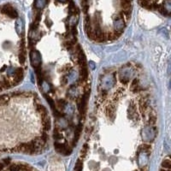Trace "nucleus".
I'll return each instance as SVG.
<instances>
[{"label":"nucleus","mask_w":171,"mask_h":171,"mask_svg":"<svg viewBox=\"0 0 171 171\" xmlns=\"http://www.w3.org/2000/svg\"><path fill=\"white\" fill-rule=\"evenodd\" d=\"M2 13L7 15L10 18H16L18 16L16 10L9 4H5L4 6L2 7Z\"/></svg>","instance_id":"obj_1"},{"label":"nucleus","mask_w":171,"mask_h":171,"mask_svg":"<svg viewBox=\"0 0 171 171\" xmlns=\"http://www.w3.org/2000/svg\"><path fill=\"white\" fill-rule=\"evenodd\" d=\"M22 78H23V69L21 68L15 69L14 72V79H13L14 84H17L20 81H21Z\"/></svg>","instance_id":"obj_2"},{"label":"nucleus","mask_w":171,"mask_h":171,"mask_svg":"<svg viewBox=\"0 0 171 171\" xmlns=\"http://www.w3.org/2000/svg\"><path fill=\"white\" fill-rule=\"evenodd\" d=\"M42 124H43V130L45 132H48L51 129V119L48 116L42 117Z\"/></svg>","instance_id":"obj_3"},{"label":"nucleus","mask_w":171,"mask_h":171,"mask_svg":"<svg viewBox=\"0 0 171 171\" xmlns=\"http://www.w3.org/2000/svg\"><path fill=\"white\" fill-rule=\"evenodd\" d=\"M36 110L38 111V113L41 116V118L42 117H45L46 116H48V112H47V110L45 106H43L42 104H36Z\"/></svg>","instance_id":"obj_4"},{"label":"nucleus","mask_w":171,"mask_h":171,"mask_svg":"<svg viewBox=\"0 0 171 171\" xmlns=\"http://www.w3.org/2000/svg\"><path fill=\"white\" fill-rule=\"evenodd\" d=\"M132 0H121V6L122 11H131Z\"/></svg>","instance_id":"obj_5"},{"label":"nucleus","mask_w":171,"mask_h":171,"mask_svg":"<svg viewBox=\"0 0 171 171\" xmlns=\"http://www.w3.org/2000/svg\"><path fill=\"white\" fill-rule=\"evenodd\" d=\"M18 59L21 65H23L26 63V48H20Z\"/></svg>","instance_id":"obj_6"},{"label":"nucleus","mask_w":171,"mask_h":171,"mask_svg":"<svg viewBox=\"0 0 171 171\" xmlns=\"http://www.w3.org/2000/svg\"><path fill=\"white\" fill-rule=\"evenodd\" d=\"M130 90L134 92H140V87L139 86V80L138 79H134L131 82V86H130Z\"/></svg>","instance_id":"obj_7"},{"label":"nucleus","mask_w":171,"mask_h":171,"mask_svg":"<svg viewBox=\"0 0 171 171\" xmlns=\"http://www.w3.org/2000/svg\"><path fill=\"white\" fill-rule=\"evenodd\" d=\"M54 147H55V149H56L58 152L63 154V152H64V151H65V148H66V146H65L64 144H62V143H60V142L56 141V142L54 143Z\"/></svg>","instance_id":"obj_8"},{"label":"nucleus","mask_w":171,"mask_h":171,"mask_svg":"<svg viewBox=\"0 0 171 171\" xmlns=\"http://www.w3.org/2000/svg\"><path fill=\"white\" fill-rule=\"evenodd\" d=\"M147 108H148V101L146 100V99H140V110H141V112L143 113V112H146V110H147Z\"/></svg>","instance_id":"obj_9"},{"label":"nucleus","mask_w":171,"mask_h":171,"mask_svg":"<svg viewBox=\"0 0 171 171\" xmlns=\"http://www.w3.org/2000/svg\"><path fill=\"white\" fill-rule=\"evenodd\" d=\"M105 113H106V116L110 118H113L114 116H115V108L111 105H109L106 107V110H105Z\"/></svg>","instance_id":"obj_10"},{"label":"nucleus","mask_w":171,"mask_h":171,"mask_svg":"<svg viewBox=\"0 0 171 171\" xmlns=\"http://www.w3.org/2000/svg\"><path fill=\"white\" fill-rule=\"evenodd\" d=\"M48 1L49 0H36L34 6H35L36 9H43L45 6V4L47 3Z\"/></svg>","instance_id":"obj_11"},{"label":"nucleus","mask_w":171,"mask_h":171,"mask_svg":"<svg viewBox=\"0 0 171 171\" xmlns=\"http://www.w3.org/2000/svg\"><path fill=\"white\" fill-rule=\"evenodd\" d=\"M53 138L56 140H60L63 139V134H61L60 130L57 128H55L54 129V132H53Z\"/></svg>","instance_id":"obj_12"},{"label":"nucleus","mask_w":171,"mask_h":171,"mask_svg":"<svg viewBox=\"0 0 171 171\" xmlns=\"http://www.w3.org/2000/svg\"><path fill=\"white\" fill-rule=\"evenodd\" d=\"M9 95H7V94L0 95V106L6 104L9 102Z\"/></svg>","instance_id":"obj_13"},{"label":"nucleus","mask_w":171,"mask_h":171,"mask_svg":"<svg viewBox=\"0 0 171 171\" xmlns=\"http://www.w3.org/2000/svg\"><path fill=\"white\" fill-rule=\"evenodd\" d=\"M82 169H83L82 160L81 159H78L76 164H75V171H82Z\"/></svg>","instance_id":"obj_14"},{"label":"nucleus","mask_w":171,"mask_h":171,"mask_svg":"<svg viewBox=\"0 0 171 171\" xmlns=\"http://www.w3.org/2000/svg\"><path fill=\"white\" fill-rule=\"evenodd\" d=\"M87 151H88V146H87V144H85L81 151V158L86 157V155L87 154Z\"/></svg>","instance_id":"obj_15"},{"label":"nucleus","mask_w":171,"mask_h":171,"mask_svg":"<svg viewBox=\"0 0 171 171\" xmlns=\"http://www.w3.org/2000/svg\"><path fill=\"white\" fill-rule=\"evenodd\" d=\"M162 166H163V168H164V169L170 170L171 167L170 160V159H165V160H164V162L162 163Z\"/></svg>","instance_id":"obj_16"},{"label":"nucleus","mask_w":171,"mask_h":171,"mask_svg":"<svg viewBox=\"0 0 171 171\" xmlns=\"http://www.w3.org/2000/svg\"><path fill=\"white\" fill-rule=\"evenodd\" d=\"M156 122H157V117H156V116L155 115H151L150 117H149V124L151 126H153V125L156 124Z\"/></svg>","instance_id":"obj_17"},{"label":"nucleus","mask_w":171,"mask_h":171,"mask_svg":"<svg viewBox=\"0 0 171 171\" xmlns=\"http://www.w3.org/2000/svg\"><path fill=\"white\" fill-rule=\"evenodd\" d=\"M20 171H33V170L27 164H20Z\"/></svg>","instance_id":"obj_18"},{"label":"nucleus","mask_w":171,"mask_h":171,"mask_svg":"<svg viewBox=\"0 0 171 171\" xmlns=\"http://www.w3.org/2000/svg\"><path fill=\"white\" fill-rule=\"evenodd\" d=\"M9 171H20V164H15L9 167Z\"/></svg>","instance_id":"obj_19"},{"label":"nucleus","mask_w":171,"mask_h":171,"mask_svg":"<svg viewBox=\"0 0 171 171\" xmlns=\"http://www.w3.org/2000/svg\"><path fill=\"white\" fill-rule=\"evenodd\" d=\"M64 46L66 47V49H68V50H71L72 49V47L74 46V45L71 43V41L70 40H69V41H66V42H64Z\"/></svg>","instance_id":"obj_20"},{"label":"nucleus","mask_w":171,"mask_h":171,"mask_svg":"<svg viewBox=\"0 0 171 171\" xmlns=\"http://www.w3.org/2000/svg\"><path fill=\"white\" fill-rule=\"evenodd\" d=\"M107 91L106 90H103L102 91V92L100 93V99H101V101H104V99H105V98L107 97Z\"/></svg>","instance_id":"obj_21"},{"label":"nucleus","mask_w":171,"mask_h":171,"mask_svg":"<svg viewBox=\"0 0 171 171\" xmlns=\"http://www.w3.org/2000/svg\"><path fill=\"white\" fill-rule=\"evenodd\" d=\"M141 148H142L145 152H149L150 149H151V146L148 145V144H144V145L141 146Z\"/></svg>","instance_id":"obj_22"},{"label":"nucleus","mask_w":171,"mask_h":171,"mask_svg":"<svg viewBox=\"0 0 171 171\" xmlns=\"http://www.w3.org/2000/svg\"><path fill=\"white\" fill-rule=\"evenodd\" d=\"M121 81L122 83H123L124 85H127L129 82V79L127 77H121Z\"/></svg>","instance_id":"obj_23"},{"label":"nucleus","mask_w":171,"mask_h":171,"mask_svg":"<svg viewBox=\"0 0 171 171\" xmlns=\"http://www.w3.org/2000/svg\"><path fill=\"white\" fill-rule=\"evenodd\" d=\"M65 104V102H64V100H63V99L57 101V105H58L59 107H63V104Z\"/></svg>","instance_id":"obj_24"},{"label":"nucleus","mask_w":171,"mask_h":171,"mask_svg":"<svg viewBox=\"0 0 171 171\" xmlns=\"http://www.w3.org/2000/svg\"><path fill=\"white\" fill-rule=\"evenodd\" d=\"M4 167H5V164H4L3 162H1V163H0V171L3 170Z\"/></svg>","instance_id":"obj_25"}]
</instances>
